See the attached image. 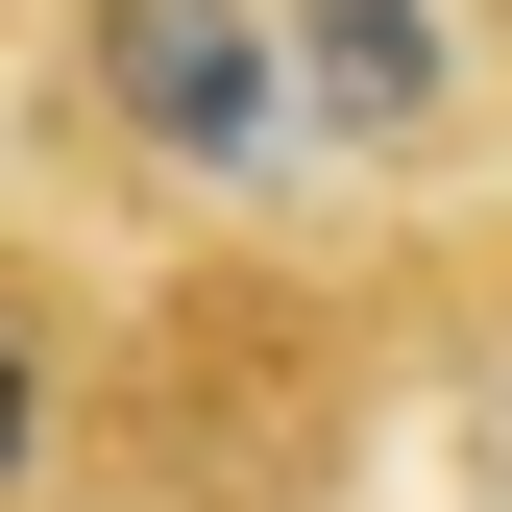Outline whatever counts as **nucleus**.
<instances>
[{
	"mask_svg": "<svg viewBox=\"0 0 512 512\" xmlns=\"http://www.w3.org/2000/svg\"><path fill=\"white\" fill-rule=\"evenodd\" d=\"M49 415H74V366H49V317H0V512H25V464H49Z\"/></svg>",
	"mask_w": 512,
	"mask_h": 512,
	"instance_id": "3",
	"label": "nucleus"
},
{
	"mask_svg": "<svg viewBox=\"0 0 512 512\" xmlns=\"http://www.w3.org/2000/svg\"><path fill=\"white\" fill-rule=\"evenodd\" d=\"M293 74L342 147H439V98H464V0H293Z\"/></svg>",
	"mask_w": 512,
	"mask_h": 512,
	"instance_id": "2",
	"label": "nucleus"
},
{
	"mask_svg": "<svg viewBox=\"0 0 512 512\" xmlns=\"http://www.w3.org/2000/svg\"><path fill=\"white\" fill-rule=\"evenodd\" d=\"M74 98H98L147 171L244 196L269 122H293V49H269V0H74Z\"/></svg>",
	"mask_w": 512,
	"mask_h": 512,
	"instance_id": "1",
	"label": "nucleus"
}]
</instances>
